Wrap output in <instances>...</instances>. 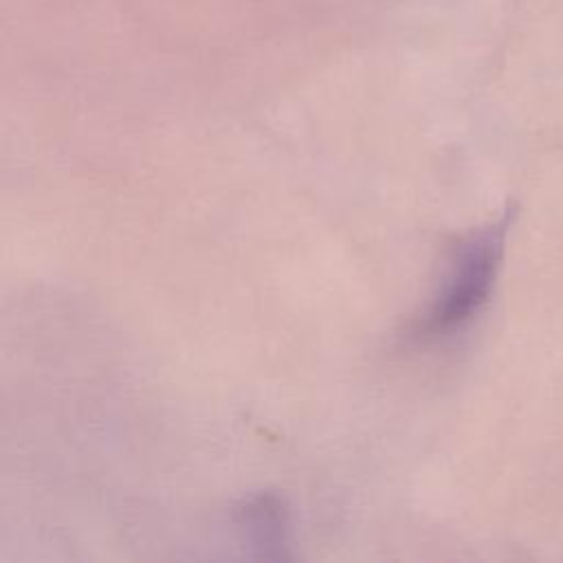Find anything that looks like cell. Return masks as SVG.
<instances>
[{
  "mask_svg": "<svg viewBox=\"0 0 563 563\" xmlns=\"http://www.w3.org/2000/svg\"><path fill=\"white\" fill-rule=\"evenodd\" d=\"M501 233L486 229L468 240L455 260L453 275L424 321L416 328L418 339H438L460 328L486 299L499 260Z\"/></svg>",
  "mask_w": 563,
  "mask_h": 563,
  "instance_id": "obj_1",
  "label": "cell"
}]
</instances>
